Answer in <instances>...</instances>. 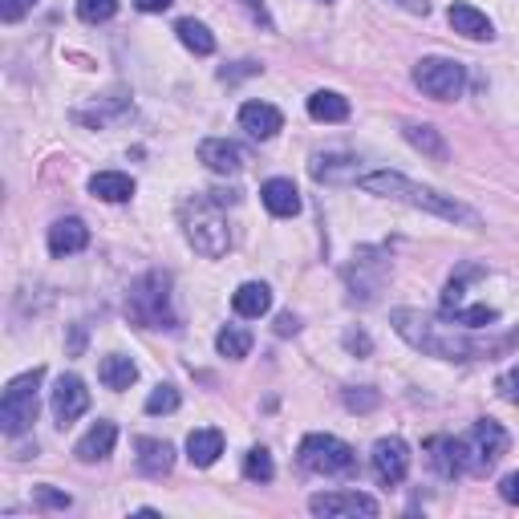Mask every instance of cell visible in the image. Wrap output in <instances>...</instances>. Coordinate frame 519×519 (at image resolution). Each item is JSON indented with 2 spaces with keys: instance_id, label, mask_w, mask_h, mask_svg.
<instances>
[{
  "instance_id": "4",
  "label": "cell",
  "mask_w": 519,
  "mask_h": 519,
  "mask_svg": "<svg viewBox=\"0 0 519 519\" xmlns=\"http://www.w3.org/2000/svg\"><path fill=\"white\" fill-rule=\"evenodd\" d=\"M45 382V369H29V374L13 378L5 398H0V430H5L9 438H21L25 430H33L37 422V390Z\"/></svg>"
},
{
  "instance_id": "16",
  "label": "cell",
  "mask_w": 519,
  "mask_h": 519,
  "mask_svg": "<svg viewBox=\"0 0 519 519\" xmlns=\"http://www.w3.org/2000/svg\"><path fill=\"white\" fill-rule=\"evenodd\" d=\"M114 442H118V426L114 422H98V426H90L82 434V442L73 447V455H78L82 463H102V459H110Z\"/></svg>"
},
{
  "instance_id": "10",
  "label": "cell",
  "mask_w": 519,
  "mask_h": 519,
  "mask_svg": "<svg viewBox=\"0 0 519 519\" xmlns=\"http://www.w3.org/2000/svg\"><path fill=\"white\" fill-rule=\"evenodd\" d=\"M309 511H313V515H325V519H341V515H365V519H374V515H378V499H374V495H361V491H325V495H313V499H309Z\"/></svg>"
},
{
  "instance_id": "34",
  "label": "cell",
  "mask_w": 519,
  "mask_h": 519,
  "mask_svg": "<svg viewBox=\"0 0 519 519\" xmlns=\"http://www.w3.org/2000/svg\"><path fill=\"white\" fill-rule=\"evenodd\" d=\"M33 9H37V0H0V21L17 25V21H25Z\"/></svg>"
},
{
  "instance_id": "24",
  "label": "cell",
  "mask_w": 519,
  "mask_h": 519,
  "mask_svg": "<svg viewBox=\"0 0 519 519\" xmlns=\"http://www.w3.org/2000/svg\"><path fill=\"white\" fill-rule=\"evenodd\" d=\"M402 134H406V142L414 146V151H422L426 159H434V163L447 159V142H442V134H438L434 126H426V122H410Z\"/></svg>"
},
{
  "instance_id": "19",
  "label": "cell",
  "mask_w": 519,
  "mask_h": 519,
  "mask_svg": "<svg viewBox=\"0 0 519 519\" xmlns=\"http://www.w3.org/2000/svg\"><path fill=\"white\" fill-rule=\"evenodd\" d=\"M240 126L252 134V138H272L280 126H284V114L276 110V106H268V102H244L240 106Z\"/></svg>"
},
{
  "instance_id": "36",
  "label": "cell",
  "mask_w": 519,
  "mask_h": 519,
  "mask_svg": "<svg viewBox=\"0 0 519 519\" xmlns=\"http://www.w3.org/2000/svg\"><path fill=\"white\" fill-rule=\"evenodd\" d=\"M499 394H503L507 402H519V365H515V369H507V374L499 378Z\"/></svg>"
},
{
  "instance_id": "35",
  "label": "cell",
  "mask_w": 519,
  "mask_h": 519,
  "mask_svg": "<svg viewBox=\"0 0 519 519\" xmlns=\"http://www.w3.org/2000/svg\"><path fill=\"white\" fill-rule=\"evenodd\" d=\"M345 406H349V410H374V406H378V394L365 390V386H361V390H345Z\"/></svg>"
},
{
  "instance_id": "30",
  "label": "cell",
  "mask_w": 519,
  "mask_h": 519,
  "mask_svg": "<svg viewBox=\"0 0 519 519\" xmlns=\"http://www.w3.org/2000/svg\"><path fill=\"white\" fill-rule=\"evenodd\" d=\"M244 475H248L252 483H272V475H276L272 455H268L264 447H252V451L244 455Z\"/></svg>"
},
{
  "instance_id": "32",
  "label": "cell",
  "mask_w": 519,
  "mask_h": 519,
  "mask_svg": "<svg viewBox=\"0 0 519 519\" xmlns=\"http://www.w3.org/2000/svg\"><path fill=\"white\" fill-rule=\"evenodd\" d=\"M179 410V390L175 386H155L146 398V414H175Z\"/></svg>"
},
{
  "instance_id": "8",
  "label": "cell",
  "mask_w": 519,
  "mask_h": 519,
  "mask_svg": "<svg viewBox=\"0 0 519 519\" xmlns=\"http://www.w3.org/2000/svg\"><path fill=\"white\" fill-rule=\"evenodd\" d=\"M507 451V430L495 418H479L467 438V471H487Z\"/></svg>"
},
{
  "instance_id": "1",
  "label": "cell",
  "mask_w": 519,
  "mask_h": 519,
  "mask_svg": "<svg viewBox=\"0 0 519 519\" xmlns=\"http://www.w3.org/2000/svg\"><path fill=\"white\" fill-rule=\"evenodd\" d=\"M390 321H394L398 337H402L406 345H414L418 353H426V357H438V361L491 357V349L479 345V341H471L463 329H455L451 317L442 321V317H430V313H422V309H394Z\"/></svg>"
},
{
  "instance_id": "23",
  "label": "cell",
  "mask_w": 519,
  "mask_h": 519,
  "mask_svg": "<svg viewBox=\"0 0 519 519\" xmlns=\"http://www.w3.org/2000/svg\"><path fill=\"white\" fill-rule=\"evenodd\" d=\"M90 195H98L102 203H126L134 195V179L122 171H98L90 179Z\"/></svg>"
},
{
  "instance_id": "41",
  "label": "cell",
  "mask_w": 519,
  "mask_h": 519,
  "mask_svg": "<svg viewBox=\"0 0 519 519\" xmlns=\"http://www.w3.org/2000/svg\"><path fill=\"white\" fill-rule=\"evenodd\" d=\"M296 329H301V325H296V317H292V313H284V317L276 321V333H280V337H288V333H296Z\"/></svg>"
},
{
  "instance_id": "2",
  "label": "cell",
  "mask_w": 519,
  "mask_h": 519,
  "mask_svg": "<svg viewBox=\"0 0 519 519\" xmlns=\"http://www.w3.org/2000/svg\"><path fill=\"white\" fill-rule=\"evenodd\" d=\"M357 187L369 191V195H382V199L410 203V207L430 211V215H438V219H451V224L479 228V215H475L467 203H459L455 195H438V191H430V187H418V183H410V179L398 175V171H369V175L357 179Z\"/></svg>"
},
{
  "instance_id": "13",
  "label": "cell",
  "mask_w": 519,
  "mask_h": 519,
  "mask_svg": "<svg viewBox=\"0 0 519 519\" xmlns=\"http://www.w3.org/2000/svg\"><path fill=\"white\" fill-rule=\"evenodd\" d=\"M199 163L215 175H236L244 167V155H240V146L228 142V138H203L199 142Z\"/></svg>"
},
{
  "instance_id": "7",
  "label": "cell",
  "mask_w": 519,
  "mask_h": 519,
  "mask_svg": "<svg viewBox=\"0 0 519 519\" xmlns=\"http://www.w3.org/2000/svg\"><path fill=\"white\" fill-rule=\"evenodd\" d=\"M414 86L434 102H455L463 94V86H467V73L451 57H422L414 65Z\"/></svg>"
},
{
  "instance_id": "38",
  "label": "cell",
  "mask_w": 519,
  "mask_h": 519,
  "mask_svg": "<svg viewBox=\"0 0 519 519\" xmlns=\"http://www.w3.org/2000/svg\"><path fill=\"white\" fill-rule=\"evenodd\" d=\"M244 9H248L264 29H272V17H268V5H264V0H244Z\"/></svg>"
},
{
  "instance_id": "22",
  "label": "cell",
  "mask_w": 519,
  "mask_h": 519,
  "mask_svg": "<svg viewBox=\"0 0 519 519\" xmlns=\"http://www.w3.org/2000/svg\"><path fill=\"white\" fill-rule=\"evenodd\" d=\"M98 378H102L106 390H130L138 382V365L122 353H110V357L98 361Z\"/></svg>"
},
{
  "instance_id": "17",
  "label": "cell",
  "mask_w": 519,
  "mask_h": 519,
  "mask_svg": "<svg viewBox=\"0 0 519 519\" xmlns=\"http://www.w3.org/2000/svg\"><path fill=\"white\" fill-rule=\"evenodd\" d=\"M232 309H236V317H244V321H260V317L272 309V288L260 284V280L240 284V288L232 292Z\"/></svg>"
},
{
  "instance_id": "27",
  "label": "cell",
  "mask_w": 519,
  "mask_h": 519,
  "mask_svg": "<svg viewBox=\"0 0 519 519\" xmlns=\"http://www.w3.org/2000/svg\"><path fill=\"white\" fill-rule=\"evenodd\" d=\"M309 171H313V179H317V183H337V179H361V175H357V167H353V159H337V155H317Z\"/></svg>"
},
{
  "instance_id": "9",
  "label": "cell",
  "mask_w": 519,
  "mask_h": 519,
  "mask_svg": "<svg viewBox=\"0 0 519 519\" xmlns=\"http://www.w3.org/2000/svg\"><path fill=\"white\" fill-rule=\"evenodd\" d=\"M369 463H374V475H378L382 487H398L410 475V447L402 438H378Z\"/></svg>"
},
{
  "instance_id": "42",
  "label": "cell",
  "mask_w": 519,
  "mask_h": 519,
  "mask_svg": "<svg viewBox=\"0 0 519 519\" xmlns=\"http://www.w3.org/2000/svg\"><path fill=\"white\" fill-rule=\"evenodd\" d=\"M345 345H349V349H361V353H369V341H365L361 333H349V337H345Z\"/></svg>"
},
{
  "instance_id": "26",
  "label": "cell",
  "mask_w": 519,
  "mask_h": 519,
  "mask_svg": "<svg viewBox=\"0 0 519 519\" xmlns=\"http://www.w3.org/2000/svg\"><path fill=\"white\" fill-rule=\"evenodd\" d=\"M309 118H317V122H345L349 118V102L341 94H333V90H317L309 98Z\"/></svg>"
},
{
  "instance_id": "14",
  "label": "cell",
  "mask_w": 519,
  "mask_h": 519,
  "mask_svg": "<svg viewBox=\"0 0 519 519\" xmlns=\"http://www.w3.org/2000/svg\"><path fill=\"white\" fill-rule=\"evenodd\" d=\"M90 244V228L82 224L78 215H65L57 219V224L49 228V252L61 260V256H73V252H82Z\"/></svg>"
},
{
  "instance_id": "3",
  "label": "cell",
  "mask_w": 519,
  "mask_h": 519,
  "mask_svg": "<svg viewBox=\"0 0 519 519\" xmlns=\"http://www.w3.org/2000/svg\"><path fill=\"white\" fill-rule=\"evenodd\" d=\"M126 317L138 329H179L175 301H171V276L167 272H146L126 292Z\"/></svg>"
},
{
  "instance_id": "18",
  "label": "cell",
  "mask_w": 519,
  "mask_h": 519,
  "mask_svg": "<svg viewBox=\"0 0 519 519\" xmlns=\"http://www.w3.org/2000/svg\"><path fill=\"white\" fill-rule=\"evenodd\" d=\"M260 199H264V207H268L276 219H292L296 211H301V191H296L292 179H268V183L260 187Z\"/></svg>"
},
{
  "instance_id": "5",
  "label": "cell",
  "mask_w": 519,
  "mask_h": 519,
  "mask_svg": "<svg viewBox=\"0 0 519 519\" xmlns=\"http://www.w3.org/2000/svg\"><path fill=\"white\" fill-rule=\"evenodd\" d=\"M301 467L325 479H345L357 471V455L349 442L333 438V434H305L301 442Z\"/></svg>"
},
{
  "instance_id": "40",
  "label": "cell",
  "mask_w": 519,
  "mask_h": 519,
  "mask_svg": "<svg viewBox=\"0 0 519 519\" xmlns=\"http://www.w3.org/2000/svg\"><path fill=\"white\" fill-rule=\"evenodd\" d=\"M398 5H402L406 13H418V17H426V13H430V0H398Z\"/></svg>"
},
{
  "instance_id": "29",
  "label": "cell",
  "mask_w": 519,
  "mask_h": 519,
  "mask_svg": "<svg viewBox=\"0 0 519 519\" xmlns=\"http://www.w3.org/2000/svg\"><path fill=\"white\" fill-rule=\"evenodd\" d=\"M451 321H455V325H467V329H491V325L499 321V313H495L491 305H459V309L451 313Z\"/></svg>"
},
{
  "instance_id": "31",
  "label": "cell",
  "mask_w": 519,
  "mask_h": 519,
  "mask_svg": "<svg viewBox=\"0 0 519 519\" xmlns=\"http://www.w3.org/2000/svg\"><path fill=\"white\" fill-rule=\"evenodd\" d=\"M118 13V0H78V17L86 25H102Z\"/></svg>"
},
{
  "instance_id": "20",
  "label": "cell",
  "mask_w": 519,
  "mask_h": 519,
  "mask_svg": "<svg viewBox=\"0 0 519 519\" xmlns=\"http://www.w3.org/2000/svg\"><path fill=\"white\" fill-rule=\"evenodd\" d=\"M447 21H451L455 33H463V37H471V41H491V37H495V25H491L487 13H479L475 5H451V9H447Z\"/></svg>"
},
{
  "instance_id": "12",
  "label": "cell",
  "mask_w": 519,
  "mask_h": 519,
  "mask_svg": "<svg viewBox=\"0 0 519 519\" xmlns=\"http://www.w3.org/2000/svg\"><path fill=\"white\" fill-rule=\"evenodd\" d=\"M426 455H430V467L442 479H459L467 471V442H459V438H447V434L430 438L426 442Z\"/></svg>"
},
{
  "instance_id": "25",
  "label": "cell",
  "mask_w": 519,
  "mask_h": 519,
  "mask_svg": "<svg viewBox=\"0 0 519 519\" xmlns=\"http://www.w3.org/2000/svg\"><path fill=\"white\" fill-rule=\"evenodd\" d=\"M175 33H179V41H183L195 57H211V53H215V37H211V29H207L203 21L187 17V21H179V25H175Z\"/></svg>"
},
{
  "instance_id": "39",
  "label": "cell",
  "mask_w": 519,
  "mask_h": 519,
  "mask_svg": "<svg viewBox=\"0 0 519 519\" xmlns=\"http://www.w3.org/2000/svg\"><path fill=\"white\" fill-rule=\"evenodd\" d=\"M134 5L142 13H163V9H171V0H134Z\"/></svg>"
},
{
  "instance_id": "6",
  "label": "cell",
  "mask_w": 519,
  "mask_h": 519,
  "mask_svg": "<svg viewBox=\"0 0 519 519\" xmlns=\"http://www.w3.org/2000/svg\"><path fill=\"white\" fill-rule=\"evenodd\" d=\"M187 240H191V248H195L199 256H207V260H219V256L232 248V232H228L224 215H219V203H215L211 195H203V199L195 203V211L187 215Z\"/></svg>"
},
{
  "instance_id": "21",
  "label": "cell",
  "mask_w": 519,
  "mask_h": 519,
  "mask_svg": "<svg viewBox=\"0 0 519 519\" xmlns=\"http://www.w3.org/2000/svg\"><path fill=\"white\" fill-rule=\"evenodd\" d=\"M219 455H224V434L203 426V430H191L187 434V459L191 467H211Z\"/></svg>"
},
{
  "instance_id": "15",
  "label": "cell",
  "mask_w": 519,
  "mask_h": 519,
  "mask_svg": "<svg viewBox=\"0 0 519 519\" xmlns=\"http://www.w3.org/2000/svg\"><path fill=\"white\" fill-rule=\"evenodd\" d=\"M134 451H138V471L142 475H151V479L171 475V467H175V447H171V442H163V438H138Z\"/></svg>"
},
{
  "instance_id": "33",
  "label": "cell",
  "mask_w": 519,
  "mask_h": 519,
  "mask_svg": "<svg viewBox=\"0 0 519 519\" xmlns=\"http://www.w3.org/2000/svg\"><path fill=\"white\" fill-rule=\"evenodd\" d=\"M69 495L65 491H53V487H37L33 491V507H41V511H69Z\"/></svg>"
},
{
  "instance_id": "28",
  "label": "cell",
  "mask_w": 519,
  "mask_h": 519,
  "mask_svg": "<svg viewBox=\"0 0 519 519\" xmlns=\"http://www.w3.org/2000/svg\"><path fill=\"white\" fill-rule=\"evenodd\" d=\"M215 349L224 353V357H232V361H240V357H248V353H252V333H248L244 325H228V329H219Z\"/></svg>"
},
{
  "instance_id": "37",
  "label": "cell",
  "mask_w": 519,
  "mask_h": 519,
  "mask_svg": "<svg viewBox=\"0 0 519 519\" xmlns=\"http://www.w3.org/2000/svg\"><path fill=\"white\" fill-rule=\"evenodd\" d=\"M499 495H503L507 503H515V507H519V471H511V475L499 483Z\"/></svg>"
},
{
  "instance_id": "11",
  "label": "cell",
  "mask_w": 519,
  "mask_h": 519,
  "mask_svg": "<svg viewBox=\"0 0 519 519\" xmlns=\"http://www.w3.org/2000/svg\"><path fill=\"white\" fill-rule=\"evenodd\" d=\"M49 406H53V418L57 426H69V422H78L86 410H90V390L82 378H73V374H61L53 394H49Z\"/></svg>"
},
{
  "instance_id": "43",
  "label": "cell",
  "mask_w": 519,
  "mask_h": 519,
  "mask_svg": "<svg viewBox=\"0 0 519 519\" xmlns=\"http://www.w3.org/2000/svg\"><path fill=\"white\" fill-rule=\"evenodd\" d=\"M325 5H329V0H325Z\"/></svg>"
}]
</instances>
